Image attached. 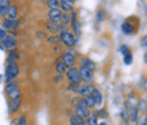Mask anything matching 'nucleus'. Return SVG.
Masks as SVG:
<instances>
[{"label": "nucleus", "mask_w": 147, "mask_h": 125, "mask_svg": "<svg viewBox=\"0 0 147 125\" xmlns=\"http://www.w3.org/2000/svg\"><path fill=\"white\" fill-rule=\"evenodd\" d=\"M78 72H79V76H80L82 81H84L86 83H90L93 80V71L87 68L86 66H82Z\"/></svg>", "instance_id": "nucleus-4"}, {"label": "nucleus", "mask_w": 147, "mask_h": 125, "mask_svg": "<svg viewBox=\"0 0 147 125\" xmlns=\"http://www.w3.org/2000/svg\"><path fill=\"white\" fill-rule=\"evenodd\" d=\"M136 125H147V121H146V116L144 117H137L136 118Z\"/></svg>", "instance_id": "nucleus-31"}, {"label": "nucleus", "mask_w": 147, "mask_h": 125, "mask_svg": "<svg viewBox=\"0 0 147 125\" xmlns=\"http://www.w3.org/2000/svg\"><path fill=\"white\" fill-rule=\"evenodd\" d=\"M62 63L66 65V67H73L75 65V57L73 54L70 53H66V54L62 56Z\"/></svg>", "instance_id": "nucleus-9"}, {"label": "nucleus", "mask_w": 147, "mask_h": 125, "mask_svg": "<svg viewBox=\"0 0 147 125\" xmlns=\"http://www.w3.org/2000/svg\"><path fill=\"white\" fill-rule=\"evenodd\" d=\"M17 14H18L17 7H16V6H10L9 9H8V14H7V16L10 18V19H16Z\"/></svg>", "instance_id": "nucleus-17"}, {"label": "nucleus", "mask_w": 147, "mask_h": 125, "mask_svg": "<svg viewBox=\"0 0 147 125\" xmlns=\"http://www.w3.org/2000/svg\"><path fill=\"white\" fill-rule=\"evenodd\" d=\"M8 9H9V7L0 6V17H6L8 14Z\"/></svg>", "instance_id": "nucleus-30"}, {"label": "nucleus", "mask_w": 147, "mask_h": 125, "mask_svg": "<svg viewBox=\"0 0 147 125\" xmlns=\"http://www.w3.org/2000/svg\"><path fill=\"white\" fill-rule=\"evenodd\" d=\"M6 36H7L6 30H3V29H0V40H3Z\"/></svg>", "instance_id": "nucleus-37"}, {"label": "nucleus", "mask_w": 147, "mask_h": 125, "mask_svg": "<svg viewBox=\"0 0 147 125\" xmlns=\"http://www.w3.org/2000/svg\"><path fill=\"white\" fill-rule=\"evenodd\" d=\"M76 115L82 117V118H85V117H87L90 115V110L85 106H77L76 107Z\"/></svg>", "instance_id": "nucleus-13"}, {"label": "nucleus", "mask_w": 147, "mask_h": 125, "mask_svg": "<svg viewBox=\"0 0 147 125\" xmlns=\"http://www.w3.org/2000/svg\"><path fill=\"white\" fill-rule=\"evenodd\" d=\"M83 66H86V67L90 68L91 71H94V70H95V64H94V61L90 60V59H85V63L83 64Z\"/></svg>", "instance_id": "nucleus-26"}, {"label": "nucleus", "mask_w": 147, "mask_h": 125, "mask_svg": "<svg viewBox=\"0 0 147 125\" xmlns=\"http://www.w3.org/2000/svg\"><path fill=\"white\" fill-rule=\"evenodd\" d=\"M16 44H17V41H16V39L13 38V36H7L2 40V46H3L5 48H7V49H13V48L16 47Z\"/></svg>", "instance_id": "nucleus-8"}, {"label": "nucleus", "mask_w": 147, "mask_h": 125, "mask_svg": "<svg viewBox=\"0 0 147 125\" xmlns=\"http://www.w3.org/2000/svg\"><path fill=\"white\" fill-rule=\"evenodd\" d=\"M47 30L51 33H58L61 30V26L58 24V22H53V20H49L47 23Z\"/></svg>", "instance_id": "nucleus-11"}, {"label": "nucleus", "mask_w": 147, "mask_h": 125, "mask_svg": "<svg viewBox=\"0 0 147 125\" xmlns=\"http://www.w3.org/2000/svg\"><path fill=\"white\" fill-rule=\"evenodd\" d=\"M82 122H83V121H82V117L75 115V116L71 117V120H70V125H80Z\"/></svg>", "instance_id": "nucleus-25"}, {"label": "nucleus", "mask_w": 147, "mask_h": 125, "mask_svg": "<svg viewBox=\"0 0 147 125\" xmlns=\"http://www.w3.org/2000/svg\"><path fill=\"white\" fill-rule=\"evenodd\" d=\"M120 53L125 56V55H127L128 53H131V50H130L129 46H127V44H122V46L120 47Z\"/></svg>", "instance_id": "nucleus-29"}, {"label": "nucleus", "mask_w": 147, "mask_h": 125, "mask_svg": "<svg viewBox=\"0 0 147 125\" xmlns=\"http://www.w3.org/2000/svg\"><path fill=\"white\" fill-rule=\"evenodd\" d=\"M60 40V36H52L51 39H49V42L50 43H55V42H58Z\"/></svg>", "instance_id": "nucleus-38"}, {"label": "nucleus", "mask_w": 147, "mask_h": 125, "mask_svg": "<svg viewBox=\"0 0 147 125\" xmlns=\"http://www.w3.org/2000/svg\"><path fill=\"white\" fill-rule=\"evenodd\" d=\"M138 111H146V101L145 100H142V102H139V108H138Z\"/></svg>", "instance_id": "nucleus-32"}, {"label": "nucleus", "mask_w": 147, "mask_h": 125, "mask_svg": "<svg viewBox=\"0 0 147 125\" xmlns=\"http://www.w3.org/2000/svg\"><path fill=\"white\" fill-rule=\"evenodd\" d=\"M15 58H17V55H16L15 51H11V53H10V57L8 58V61H9V63H10V61H15Z\"/></svg>", "instance_id": "nucleus-36"}, {"label": "nucleus", "mask_w": 147, "mask_h": 125, "mask_svg": "<svg viewBox=\"0 0 147 125\" xmlns=\"http://www.w3.org/2000/svg\"><path fill=\"white\" fill-rule=\"evenodd\" d=\"M123 61L126 65H131L134 61V57H132V53H128L127 55L123 56Z\"/></svg>", "instance_id": "nucleus-23"}, {"label": "nucleus", "mask_w": 147, "mask_h": 125, "mask_svg": "<svg viewBox=\"0 0 147 125\" xmlns=\"http://www.w3.org/2000/svg\"><path fill=\"white\" fill-rule=\"evenodd\" d=\"M137 19V17H129L127 18L123 23H122V25H121V31L125 33V34H134V33H136L137 32V30H138V23L137 24H135L134 22Z\"/></svg>", "instance_id": "nucleus-1"}, {"label": "nucleus", "mask_w": 147, "mask_h": 125, "mask_svg": "<svg viewBox=\"0 0 147 125\" xmlns=\"http://www.w3.org/2000/svg\"><path fill=\"white\" fill-rule=\"evenodd\" d=\"M131 121H136V118L138 117V109L137 108H131L130 109V115H129Z\"/></svg>", "instance_id": "nucleus-24"}, {"label": "nucleus", "mask_w": 147, "mask_h": 125, "mask_svg": "<svg viewBox=\"0 0 147 125\" xmlns=\"http://www.w3.org/2000/svg\"><path fill=\"white\" fill-rule=\"evenodd\" d=\"M18 27V20L17 19H5L2 22V29L5 30H9V31H14Z\"/></svg>", "instance_id": "nucleus-6"}, {"label": "nucleus", "mask_w": 147, "mask_h": 125, "mask_svg": "<svg viewBox=\"0 0 147 125\" xmlns=\"http://www.w3.org/2000/svg\"><path fill=\"white\" fill-rule=\"evenodd\" d=\"M88 117V124L90 125H97V116H96V113L91 114L87 116Z\"/></svg>", "instance_id": "nucleus-21"}, {"label": "nucleus", "mask_w": 147, "mask_h": 125, "mask_svg": "<svg viewBox=\"0 0 147 125\" xmlns=\"http://www.w3.org/2000/svg\"><path fill=\"white\" fill-rule=\"evenodd\" d=\"M97 125H107V123H105V122H102V123H100V124H97Z\"/></svg>", "instance_id": "nucleus-42"}, {"label": "nucleus", "mask_w": 147, "mask_h": 125, "mask_svg": "<svg viewBox=\"0 0 147 125\" xmlns=\"http://www.w3.org/2000/svg\"><path fill=\"white\" fill-rule=\"evenodd\" d=\"M19 73V68L17 66V64L15 61H10L9 65L7 66V70H6V80L7 81H11L14 80Z\"/></svg>", "instance_id": "nucleus-2"}, {"label": "nucleus", "mask_w": 147, "mask_h": 125, "mask_svg": "<svg viewBox=\"0 0 147 125\" xmlns=\"http://www.w3.org/2000/svg\"><path fill=\"white\" fill-rule=\"evenodd\" d=\"M60 22H61L62 24H68V23L70 22V15H69V13L62 14V16L60 18Z\"/></svg>", "instance_id": "nucleus-28"}, {"label": "nucleus", "mask_w": 147, "mask_h": 125, "mask_svg": "<svg viewBox=\"0 0 147 125\" xmlns=\"http://www.w3.org/2000/svg\"><path fill=\"white\" fill-rule=\"evenodd\" d=\"M10 0H0V6L3 7H10Z\"/></svg>", "instance_id": "nucleus-35"}, {"label": "nucleus", "mask_w": 147, "mask_h": 125, "mask_svg": "<svg viewBox=\"0 0 147 125\" xmlns=\"http://www.w3.org/2000/svg\"><path fill=\"white\" fill-rule=\"evenodd\" d=\"M19 107H20V100H19V98L13 99L10 101V104H9V111L10 113H16L19 109Z\"/></svg>", "instance_id": "nucleus-16"}, {"label": "nucleus", "mask_w": 147, "mask_h": 125, "mask_svg": "<svg viewBox=\"0 0 147 125\" xmlns=\"http://www.w3.org/2000/svg\"><path fill=\"white\" fill-rule=\"evenodd\" d=\"M146 42H147V38L146 36H143V41H142V43H143V48H146Z\"/></svg>", "instance_id": "nucleus-39"}, {"label": "nucleus", "mask_w": 147, "mask_h": 125, "mask_svg": "<svg viewBox=\"0 0 147 125\" xmlns=\"http://www.w3.org/2000/svg\"><path fill=\"white\" fill-rule=\"evenodd\" d=\"M17 125H27V122H26V117L23 115L18 118V123Z\"/></svg>", "instance_id": "nucleus-33"}, {"label": "nucleus", "mask_w": 147, "mask_h": 125, "mask_svg": "<svg viewBox=\"0 0 147 125\" xmlns=\"http://www.w3.org/2000/svg\"><path fill=\"white\" fill-rule=\"evenodd\" d=\"M84 101H85V106L87 108H93L95 106V102H94V99L92 98V96H86Z\"/></svg>", "instance_id": "nucleus-18"}, {"label": "nucleus", "mask_w": 147, "mask_h": 125, "mask_svg": "<svg viewBox=\"0 0 147 125\" xmlns=\"http://www.w3.org/2000/svg\"><path fill=\"white\" fill-rule=\"evenodd\" d=\"M0 79H1V75H0Z\"/></svg>", "instance_id": "nucleus-43"}, {"label": "nucleus", "mask_w": 147, "mask_h": 125, "mask_svg": "<svg viewBox=\"0 0 147 125\" xmlns=\"http://www.w3.org/2000/svg\"><path fill=\"white\" fill-rule=\"evenodd\" d=\"M80 125H90V124H88V123H86V122H82Z\"/></svg>", "instance_id": "nucleus-41"}, {"label": "nucleus", "mask_w": 147, "mask_h": 125, "mask_svg": "<svg viewBox=\"0 0 147 125\" xmlns=\"http://www.w3.org/2000/svg\"><path fill=\"white\" fill-rule=\"evenodd\" d=\"M91 96H92V98L94 99L95 105H101L102 104V94H101V92L98 90L93 89L92 92H91Z\"/></svg>", "instance_id": "nucleus-15"}, {"label": "nucleus", "mask_w": 147, "mask_h": 125, "mask_svg": "<svg viewBox=\"0 0 147 125\" xmlns=\"http://www.w3.org/2000/svg\"><path fill=\"white\" fill-rule=\"evenodd\" d=\"M60 7H61V10H63L65 13H71L74 10L73 3L68 2L67 0H60Z\"/></svg>", "instance_id": "nucleus-14"}, {"label": "nucleus", "mask_w": 147, "mask_h": 125, "mask_svg": "<svg viewBox=\"0 0 147 125\" xmlns=\"http://www.w3.org/2000/svg\"><path fill=\"white\" fill-rule=\"evenodd\" d=\"M48 7L51 9V8H59L60 6V0H48L47 2Z\"/></svg>", "instance_id": "nucleus-22"}, {"label": "nucleus", "mask_w": 147, "mask_h": 125, "mask_svg": "<svg viewBox=\"0 0 147 125\" xmlns=\"http://www.w3.org/2000/svg\"><path fill=\"white\" fill-rule=\"evenodd\" d=\"M68 2H70V3H74V2H76V0H67Z\"/></svg>", "instance_id": "nucleus-40"}, {"label": "nucleus", "mask_w": 147, "mask_h": 125, "mask_svg": "<svg viewBox=\"0 0 147 125\" xmlns=\"http://www.w3.org/2000/svg\"><path fill=\"white\" fill-rule=\"evenodd\" d=\"M60 40H61L67 47H73V46H75V43H76V39H75L74 34L70 33V32H68V31L61 32V34H60Z\"/></svg>", "instance_id": "nucleus-3"}, {"label": "nucleus", "mask_w": 147, "mask_h": 125, "mask_svg": "<svg viewBox=\"0 0 147 125\" xmlns=\"http://www.w3.org/2000/svg\"><path fill=\"white\" fill-rule=\"evenodd\" d=\"M67 77H68L70 81H73V83L79 84V83L82 82L80 76H79V72H78L77 68H75V67H71V68H69V70L67 71Z\"/></svg>", "instance_id": "nucleus-5"}, {"label": "nucleus", "mask_w": 147, "mask_h": 125, "mask_svg": "<svg viewBox=\"0 0 147 125\" xmlns=\"http://www.w3.org/2000/svg\"><path fill=\"white\" fill-rule=\"evenodd\" d=\"M55 70H57V72H58L59 74H62V73L66 72V65H65L63 63H58L57 66H55Z\"/></svg>", "instance_id": "nucleus-27"}, {"label": "nucleus", "mask_w": 147, "mask_h": 125, "mask_svg": "<svg viewBox=\"0 0 147 125\" xmlns=\"http://www.w3.org/2000/svg\"><path fill=\"white\" fill-rule=\"evenodd\" d=\"M108 17V12L104 8H98L96 14H95V19L97 23H103Z\"/></svg>", "instance_id": "nucleus-10"}, {"label": "nucleus", "mask_w": 147, "mask_h": 125, "mask_svg": "<svg viewBox=\"0 0 147 125\" xmlns=\"http://www.w3.org/2000/svg\"><path fill=\"white\" fill-rule=\"evenodd\" d=\"M48 16L50 18V20L59 22L61 16H62V10H60L59 8H51L48 13Z\"/></svg>", "instance_id": "nucleus-7"}, {"label": "nucleus", "mask_w": 147, "mask_h": 125, "mask_svg": "<svg viewBox=\"0 0 147 125\" xmlns=\"http://www.w3.org/2000/svg\"><path fill=\"white\" fill-rule=\"evenodd\" d=\"M120 117H121L122 120L127 121V120L129 118V115H128V113H127V110H121V113H120Z\"/></svg>", "instance_id": "nucleus-34"}, {"label": "nucleus", "mask_w": 147, "mask_h": 125, "mask_svg": "<svg viewBox=\"0 0 147 125\" xmlns=\"http://www.w3.org/2000/svg\"><path fill=\"white\" fill-rule=\"evenodd\" d=\"M93 89H94V88H93L92 85H82V87L77 88L76 92L79 93V94L83 96V97H86V96H90V94H91V92H92Z\"/></svg>", "instance_id": "nucleus-12"}, {"label": "nucleus", "mask_w": 147, "mask_h": 125, "mask_svg": "<svg viewBox=\"0 0 147 125\" xmlns=\"http://www.w3.org/2000/svg\"><path fill=\"white\" fill-rule=\"evenodd\" d=\"M8 96H9L11 99H17V98H19V96H20V91H19V89L15 88V89L10 90V91L8 92Z\"/></svg>", "instance_id": "nucleus-19"}, {"label": "nucleus", "mask_w": 147, "mask_h": 125, "mask_svg": "<svg viewBox=\"0 0 147 125\" xmlns=\"http://www.w3.org/2000/svg\"><path fill=\"white\" fill-rule=\"evenodd\" d=\"M17 84H18V82L17 81H8V83H7V85H6V92L8 93L10 90L15 89V88H17Z\"/></svg>", "instance_id": "nucleus-20"}]
</instances>
